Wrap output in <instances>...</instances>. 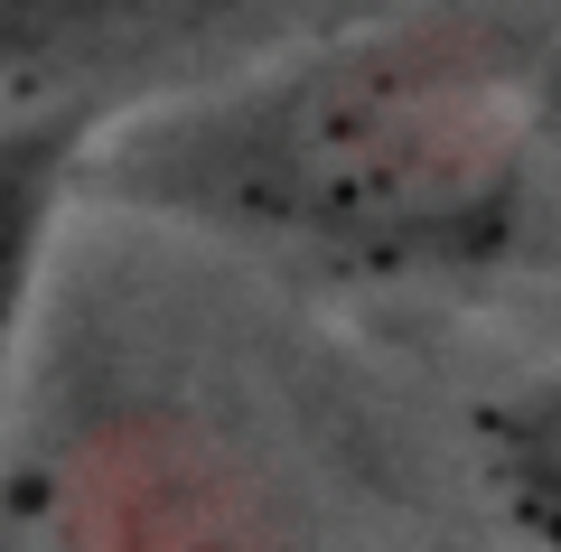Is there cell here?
Segmentation results:
<instances>
[{
  "instance_id": "1",
  "label": "cell",
  "mask_w": 561,
  "mask_h": 552,
  "mask_svg": "<svg viewBox=\"0 0 561 552\" xmlns=\"http://www.w3.org/2000/svg\"><path fill=\"white\" fill-rule=\"evenodd\" d=\"M206 188L253 225L346 254H449L486 244L515 188V132H505L486 76L440 47H365L328 57L225 122L206 150Z\"/></svg>"
},
{
  "instance_id": "2",
  "label": "cell",
  "mask_w": 561,
  "mask_h": 552,
  "mask_svg": "<svg viewBox=\"0 0 561 552\" xmlns=\"http://www.w3.org/2000/svg\"><path fill=\"white\" fill-rule=\"evenodd\" d=\"M478 477L486 506L534 552H561V375H534L478 413Z\"/></svg>"
},
{
  "instance_id": "3",
  "label": "cell",
  "mask_w": 561,
  "mask_h": 552,
  "mask_svg": "<svg viewBox=\"0 0 561 552\" xmlns=\"http://www.w3.org/2000/svg\"><path fill=\"white\" fill-rule=\"evenodd\" d=\"M47 198H57V140H0V365H10V328H20Z\"/></svg>"
},
{
  "instance_id": "4",
  "label": "cell",
  "mask_w": 561,
  "mask_h": 552,
  "mask_svg": "<svg viewBox=\"0 0 561 552\" xmlns=\"http://www.w3.org/2000/svg\"><path fill=\"white\" fill-rule=\"evenodd\" d=\"M131 20V0H0V57H38V47H66V38H94V29Z\"/></svg>"
}]
</instances>
